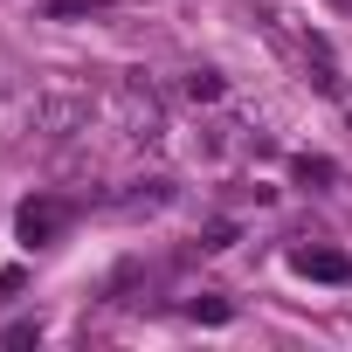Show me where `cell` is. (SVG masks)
Here are the masks:
<instances>
[{
	"instance_id": "2",
	"label": "cell",
	"mask_w": 352,
	"mask_h": 352,
	"mask_svg": "<svg viewBox=\"0 0 352 352\" xmlns=\"http://www.w3.org/2000/svg\"><path fill=\"white\" fill-rule=\"evenodd\" d=\"M290 263H297V276H311V283H352V263H345L338 249H297Z\"/></svg>"
},
{
	"instance_id": "6",
	"label": "cell",
	"mask_w": 352,
	"mask_h": 352,
	"mask_svg": "<svg viewBox=\"0 0 352 352\" xmlns=\"http://www.w3.org/2000/svg\"><path fill=\"white\" fill-rule=\"evenodd\" d=\"M297 173H304V180H318V187H324V180H331V159H311V152H304V159H297Z\"/></svg>"
},
{
	"instance_id": "4",
	"label": "cell",
	"mask_w": 352,
	"mask_h": 352,
	"mask_svg": "<svg viewBox=\"0 0 352 352\" xmlns=\"http://www.w3.org/2000/svg\"><path fill=\"white\" fill-rule=\"evenodd\" d=\"M187 318H201V324H228V304H221V297H194Z\"/></svg>"
},
{
	"instance_id": "3",
	"label": "cell",
	"mask_w": 352,
	"mask_h": 352,
	"mask_svg": "<svg viewBox=\"0 0 352 352\" xmlns=\"http://www.w3.org/2000/svg\"><path fill=\"white\" fill-rule=\"evenodd\" d=\"M187 97H194V104H214V97H221V76H214V69H194V76H187Z\"/></svg>"
},
{
	"instance_id": "1",
	"label": "cell",
	"mask_w": 352,
	"mask_h": 352,
	"mask_svg": "<svg viewBox=\"0 0 352 352\" xmlns=\"http://www.w3.org/2000/svg\"><path fill=\"white\" fill-rule=\"evenodd\" d=\"M14 228H21V242H28V249H49V242L69 228V201H56V194H35V201H21Z\"/></svg>"
},
{
	"instance_id": "5",
	"label": "cell",
	"mask_w": 352,
	"mask_h": 352,
	"mask_svg": "<svg viewBox=\"0 0 352 352\" xmlns=\"http://www.w3.org/2000/svg\"><path fill=\"white\" fill-rule=\"evenodd\" d=\"M56 21H76V14H97V0H49Z\"/></svg>"
}]
</instances>
